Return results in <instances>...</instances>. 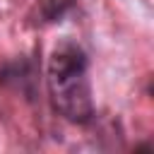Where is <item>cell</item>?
I'll use <instances>...</instances> for the list:
<instances>
[{"mask_svg":"<svg viewBox=\"0 0 154 154\" xmlns=\"http://www.w3.org/2000/svg\"><path fill=\"white\" fill-rule=\"evenodd\" d=\"M72 7V0H38V24H51L58 22L67 10Z\"/></svg>","mask_w":154,"mask_h":154,"instance_id":"obj_2","label":"cell"},{"mask_svg":"<svg viewBox=\"0 0 154 154\" xmlns=\"http://www.w3.org/2000/svg\"><path fill=\"white\" fill-rule=\"evenodd\" d=\"M46 87L53 111L75 125H89L96 116L89 55L75 38H60L46 63Z\"/></svg>","mask_w":154,"mask_h":154,"instance_id":"obj_1","label":"cell"}]
</instances>
